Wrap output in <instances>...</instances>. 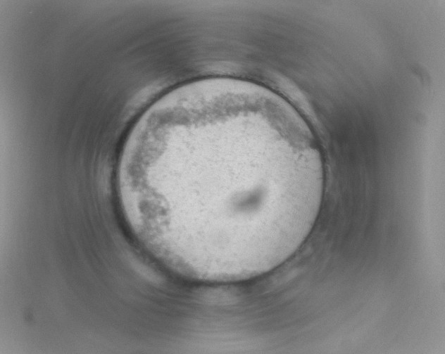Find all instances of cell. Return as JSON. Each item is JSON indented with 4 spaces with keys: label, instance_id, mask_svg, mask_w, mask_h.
Segmentation results:
<instances>
[{
    "label": "cell",
    "instance_id": "cell-1",
    "mask_svg": "<svg viewBox=\"0 0 445 354\" xmlns=\"http://www.w3.org/2000/svg\"><path fill=\"white\" fill-rule=\"evenodd\" d=\"M191 122L184 182L149 188L158 243L186 270L234 281L281 265L318 218L325 172L307 129L233 111Z\"/></svg>",
    "mask_w": 445,
    "mask_h": 354
}]
</instances>
